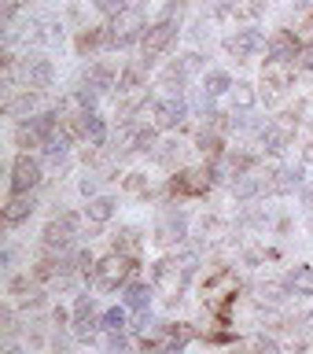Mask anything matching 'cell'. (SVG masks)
Wrapping results in <instances>:
<instances>
[{"label":"cell","instance_id":"16","mask_svg":"<svg viewBox=\"0 0 313 354\" xmlns=\"http://www.w3.org/2000/svg\"><path fill=\"white\" fill-rule=\"evenodd\" d=\"M262 188H269V181H262V177H254V174H236V181H232V196H236V199H251V196H258Z\"/></svg>","mask_w":313,"mask_h":354},{"label":"cell","instance_id":"28","mask_svg":"<svg viewBox=\"0 0 313 354\" xmlns=\"http://www.w3.org/2000/svg\"><path fill=\"white\" fill-rule=\"evenodd\" d=\"M82 192H85V196L96 192V177H85V181H82Z\"/></svg>","mask_w":313,"mask_h":354},{"label":"cell","instance_id":"30","mask_svg":"<svg viewBox=\"0 0 313 354\" xmlns=\"http://www.w3.org/2000/svg\"><path fill=\"white\" fill-rule=\"evenodd\" d=\"M4 354H22V351H19V347H8V351H4Z\"/></svg>","mask_w":313,"mask_h":354},{"label":"cell","instance_id":"6","mask_svg":"<svg viewBox=\"0 0 313 354\" xmlns=\"http://www.w3.org/2000/svg\"><path fill=\"white\" fill-rule=\"evenodd\" d=\"M19 77L26 82V88H48L55 71H52V63L44 59V55H26L22 66H19Z\"/></svg>","mask_w":313,"mask_h":354},{"label":"cell","instance_id":"3","mask_svg":"<svg viewBox=\"0 0 313 354\" xmlns=\"http://www.w3.org/2000/svg\"><path fill=\"white\" fill-rule=\"evenodd\" d=\"M173 37H177V22H173L170 15H166L162 22H155V26L144 33V63H155V59H159V55L173 44Z\"/></svg>","mask_w":313,"mask_h":354},{"label":"cell","instance_id":"21","mask_svg":"<svg viewBox=\"0 0 313 354\" xmlns=\"http://www.w3.org/2000/svg\"><path fill=\"white\" fill-rule=\"evenodd\" d=\"M151 303V288L148 284H129L126 288V306L129 310H148Z\"/></svg>","mask_w":313,"mask_h":354},{"label":"cell","instance_id":"12","mask_svg":"<svg viewBox=\"0 0 313 354\" xmlns=\"http://www.w3.org/2000/svg\"><path fill=\"white\" fill-rule=\"evenodd\" d=\"M292 133H295L292 122H273V126H265V129H262L265 151H269V155H281L287 144H292Z\"/></svg>","mask_w":313,"mask_h":354},{"label":"cell","instance_id":"23","mask_svg":"<svg viewBox=\"0 0 313 354\" xmlns=\"http://www.w3.org/2000/svg\"><path fill=\"white\" fill-rule=\"evenodd\" d=\"M104 328L107 332H126V310H107V314H104Z\"/></svg>","mask_w":313,"mask_h":354},{"label":"cell","instance_id":"13","mask_svg":"<svg viewBox=\"0 0 313 354\" xmlns=\"http://www.w3.org/2000/svg\"><path fill=\"white\" fill-rule=\"evenodd\" d=\"M303 181H306V170H303V166H284V170H276V174H273L269 192L287 196V192H295V188L303 185Z\"/></svg>","mask_w":313,"mask_h":354},{"label":"cell","instance_id":"4","mask_svg":"<svg viewBox=\"0 0 313 354\" xmlns=\"http://www.w3.org/2000/svg\"><path fill=\"white\" fill-rule=\"evenodd\" d=\"M262 48H265V37H262V30H254V26H243V30L225 37V52L232 59H251V55H258Z\"/></svg>","mask_w":313,"mask_h":354},{"label":"cell","instance_id":"9","mask_svg":"<svg viewBox=\"0 0 313 354\" xmlns=\"http://www.w3.org/2000/svg\"><path fill=\"white\" fill-rule=\"evenodd\" d=\"M37 185H41V166L30 155H19L15 166H11V192H30Z\"/></svg>","mask_w":313,"mask_h":354},{"label":"cell","instance_id":"26","mask_svg":"<svg viewBox=\"0 0 313 354\" xmlns=\"http://www.w3.org/2000/svg\"><path fill=\"white\" fill-rule=\"evenodd\" d=\"M93 4H96L99 11H104V15H122L129 0H93Z\"/></svg>","mask_w":313,"mask_h":354},{"label":"cell","instance_id":"14","mask_svg":"<svg viewBox=\"0 0 313 354\" xmlns=\"http://www.w3.org/2000/svg\"><path fill=\"white\" fill-rule=\"evenodd\" d=\"M33 210H37V199H33L30 192H15L11 196V203L4 207V221L8 225H19V221H26Z\"/></svg>","mask_w":313,"mask_h":354},{"label":"cell","instance_id":"7","mask_svg":"<svg viewBox=\"0 0 313 354\" xmlns=\"http://www.w3.org/2000/svg\"><path fill=\"white\" fill-rule=\"evenodd\" d=\"M184 118H188V104H184L181 93H170L155 104V122H159V129H173V126H181Z\"/></svg>","mask_w":313,"mask_h":354},{"label":"cell","instance_id":"1","mask_svg":"<svg viewBox=\"0 0 313 354\" xmlns=\"http://www.w3.org/2000/svg\"><path fill=\"white\" fill-rule=\"evenodd\" d=\"M192 270H196L192 254L181 259V262H159V266H155V288H162L170 299H181L184 281H188V273H192Z\"/></svg>","mask_w":313,"mask_h":354},{"label":"cell","instance_id":"20","mask_svg":"<svg viewBox=\"0 0 313 354\" xmlns=\"http://www.w3.org/2000/svg\"><path fill=\"white\" fill-rule=\"evenodd\" d=\"M269 55L276 63H292L295 59V37H287V33H276L269 41Z\"/></svg>","mask_w":313,"mask_h":354},{"label":"cell","instance_id":"11","mask_svg":"<svg viewBox=\"0 0 313 354\" xmlns=\"http://www.w3.org/2000/svg\"><path fill=\"white\" fill-rule=\"evenodd\" d=\"M93 295H82L74 303V336L77 339H93L96 336V317H93Z\"/></svg>","mask_w":313,"mask_h":354},{"label":"cell","instance_id":"15","mask_svg":"<svg viewBox=\"0 0 313 354\" xmlns=\"http://www.w3.org/2000/svg\"><path fill=\"white\" fill-rule=\"evenodd\" d=\"M287 292L295 299H310L313 295V266H295L287 273Z\"/></svg>","mask_w":313,"mask_h":354},{"label":"cell","instance_id":"2","mask_svg":"<svg viewBox=\"0 0 313 354\" xmlns=\"http://www.w3.org/2000/svg\"><path fill=\"white\" fill-rule=\"evenodd\" d=\"M140 30H144V15H140V11H122V15H115V22L107 26V44H115V48H129L133 41H140Z\"/></svg>","mask_w":313,"mask_h":354},{"label":"cell","instance_id":"29","mask_svg":"<svg viewBox=\"0 0 313 354\" xmlns=\"http://www.w3.org/2000/svg\"><path fill=\"white\" fill-rule=\"evenodd\" d=\"M306 162H313V144H310V148H306Z\"/></svg>","mask_w":313,"mask_h":354},{"label":"cell","instance_id":"25","mask_svg":"<svg viewBox=\"0 0 313 354\" xmlns=\"http://www.w3.org/2000/svg\"><path fill=\"white\" fill-rule=\"evenodd\" d=\"M33 107H37V96H33L30 88H26V96H22V100H15V104H8L11 115H26V111H33Z\"/></svg>","mask_w":313,"mask_h":354},{"label":"cell","instance_id":"22","mask_svg":"<svg viewBox=\"0 0 313 354\" xmlns=\"http://www.w3.org/2000/svg\"><path fill=\"white\" fill-rule=\"evenodd\" d=\"M232 107H240V111H251L254 107V88L247 82L232 85Z\"/></svg>","mask_w":313,"mask_h":354},{"label":"cell","instance_id":"19","mask_svg":"<svg viewBox=\"0 0 313 354\" xmlns=\"http://www.w3.org/2000/svg\"><path fill=\"white\" fill-rule=\"evenodd\" d=\"M115 199L111 196H99V199H93V203L85 207V214H88V221H96V225H104V221H111V214H115Z\"/></svg>","mask_w":313,"mask_h":354},{"label":"cell","instance_id":"27","mask_svg":"<svg viewBox=\"0 0 313 354\" xmlns=\"http://www.w3.org/2000/svg\"><path fill=\"white\" fill-rule=\"evenodd\" d=\"M254 354H281V343L276 339H269V336H258L254 339V347H251Z\"/></svg>","mask_w":313,"mask_h":354},{"label":"cell","instance_id":"10","mask_svg":"<svg viewBox=\"0 0 313 354\" xmlns=\"http://www.w3.org/2000/svg\"><path fill=\"white\" fill-rule=\"evenodd\" d=\"M126 277H129V259H122V254H111V259L96 266L99 288H118V284H126Z\"/></svg>","mask_w":313,"mask_h":354},{"label":"cell","instance_id":"5","mask_svg":"<svg viewBox=\"0 0 313 354\" xmlns=\"http://www.w3.org/2000/svg\"><path fill=\"white\" fill-rule=\"evenodd\" d=\"M74 236H77V214H63V218L48 221V229H44V248L66 251L74 243Z\"/></svg>","mask_w":313,"mask_h":354},{"label":"cell","instance_id":"24","mask_svg":"<svg viewBox=\"0 0 313 354\" xmlns=\"http://www.w3.org/2000/svg\"><path fill=\"white\" fill-rule=\"evenodd\" d=\"M284 288L287 284H258V299H265V303H281V299H284Z\"/></svg>","mask_w":313,"mask_h":354},{"label":"cell","instance_id":"18","mask_svg":"<svg viewBox=\"0 0 313 354\" xmlns=\"http://www.w3.org/2000/svg\"><path fill=\"white\" fill-rule=\"evenodd\" d=\"M229 88H232V77H229L225 71H210V74L203 77V96H207V100L229 93Z\"/></svg>","mask_w":313,"mask_h":354},{"label":"cell","instance_id":"17","mask_svg":"<svg viewBox=\"0 0 313 354\" xmlns=\"http://www.w3.org/2000/svg\"><path fill=\"white\" fill-rule=\"evenodd\" d=\"M82 137H85L88 144H104L107 126H104V118H99L96 111H85V115H82Z\"/></svg>","mask_w":313,"mask_h":354},{"label":"cell","instance_id":"8","mask_svg":"<svg viewBox=\"0 0 313 354\" xmlns=\"http://www.w3.org/2000/svg\"><path fill=\"white\" fill-rule=\"evenodd\" d=\"M184 229H188V218H184V210H162L159 214V225H155V240L159 243H181L184 240Z\"/></svg>","mask_w":313,"mask_h":354}]
</instances>
